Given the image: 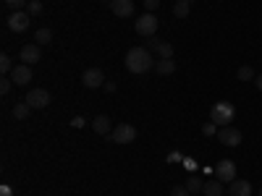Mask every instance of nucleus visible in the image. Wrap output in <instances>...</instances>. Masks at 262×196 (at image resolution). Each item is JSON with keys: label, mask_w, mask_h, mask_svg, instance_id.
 <instances>
[{"label": "nucleus", "mask_w": 262, "mask_h": 196, "mask_svg": "<svg viewBox=\"0 0 262 196\" xmlns=\"http://www.w3.org/2000/svg\"><path fill=\"white\" fill-rule=\"evenodd\" d=\"M233 105L231 102H217V105H212V110H210V120L212 123H217V126H228L231 120H233Z\"/></svg>", "instance_id": "nucleus-2"}, {"label": "nucleus", "mask_w": 262, "mask_h": 196, "mask_svg": "<svg viewBox=\"0 0 262 196\" xmlns=\"http://www.w3.org/2000/svg\"><path fill=\"white\" fill-rule=\"evenodd\" d=\"M189 0H176V6H173V16H179V18H186L189 16Z\"/></svg>", "instance_id": "nucleus-18"}, {"label": "nucleus", "mask_w": 262, "mask_h": 196, "mask_svg": "<svg viewBox=\"0 0 262 196\" xmlns=\"http://www.w3.org/2000/svg\"><path fill=\"white\" fill-rule=\"evenodd\" d=\"M186 188H189V193H200V191L205 188V183H202L200 178H189V181H186Z\"/></svg>", "instance_id": "nucleus-22"}, {"label": "nucleus", "mask_w": 262, "mask_h": 196, "mask_svg": "<svg viewBox=\"0 0 262 196\" xmlns=\"http://www.w3.org/2000/svg\"><path fill=\"white\" fill-rule=\"evenodd\" d=\"M238 79H242V81H254L257 76H254V68H252V65H242V68H238V74H236Z\"/></svg>", "instance_id": "nucleus-21"}, {"label": "nucleus", "mask_w": 262, "mask_h": 196, "mask_svg": "<svg viewBox=\"0 0 262 196\" xmlns=\"http://www.w3.org/2000/svg\"><path fill=\"white\" fill-rule=\"evenodd\" d=\"M158 27H160V18H158L155 13H144V16L137 18V32H139L142 37H155Z\"/></svg>", "instance_id": "nucleus-4"}, {"label": "nucleus", "mask_w": 262, "mask_h": 196, "mask_svg": "<svg viewBox=\"0 0 262 196\" xmlns=\"http://www.w3.org/2000/svg\"><path fill=\"white\" fill-rule=\"evenodd\" d=\"M160 45H163V42L158 39V37H147V50L152 53V50H160Z\"/></svg>", "instance_id": "nucleus-27"}, {"label": "nucleus", "mask_w": 262, "mask_h": 196, "mask_svg": "<svg viewBox=\"0 0 262 196\" xmlns=\"http://www.w3.org/2000/svg\"><path fill=\"white\" fill-rule=\"evenodd\" d=\"M228 193H231V196H252V183L236 178V181L228 183Z\"/></svg>", "instance_id": "nucleus-13"}, {"label": "nucleus", "mask_w": 262, "mask_h": 196, "mask_svg": "<svg viewBox=\"0 0 262 196\" xmlns=\"http://www.w3.org/2000/svg\"><path fill=\"white\" fill-rule=\"evenodd\" d=\"M155 71H158L160 76L176 74V60H173V58H158V60H155Z\"/></svg>", "instance_id": "nucleus-14"}, {"label": "nucleus", "mask_w": 262, "mask_h": 196, "mask_svg": "<svg viewBox=\"0 0 262 196\" xmlns=\"http://www.w3.org/2000/svg\"><path fill=\"white\" fill-rule=\"evenodd\" d=\"M92 128H95V134H100V136H111V118L107 115H97L95 120H92Z\"/></svg>", "instance_id": "nucleus-15"}, {"label": "nucleus", "mask_w": 262, "mask_h": 196, "mask_svg": "<svg viewBox=\"0 0 262 196\" xmlns=\"http://www.w3.org/2000/svg\"><path fill=\"white\" fill-rule=\"evenodd\" d=\"M215 178L221 183H231L236 181V162L233 160H221L215 165Z\"/></svg>", "instance_id": "nucleus-6"}, {"label": "nucleus", "mask_w": 262, "mask_h": 196, "mask_svg": "<svg viewBox=\"0 0 262 196\" xmlns=\"http://www.w3.org/2000/svg\"><path fill=\"white\" fill-rule=\"evenodd\" d=\"M217 141L226 144V146H238L242 144V131L233 128V126H223L221 131H217Z\"/></svg>", "instance_id": "nucleus-7"}, {"label": "nucleus", "mask_w": 262, "mask_h": 196, "mask_svg": "<svg viewBox=\"0 0 262 196\" xmlns=\"http://www.w3.org/2000/svg\"><path fill=\"white\" fill-rule=\"evenodd\" d=\"M8 29L11 32H16V34H21V32H27L29 29V24H32V16L27 13V11H13L11 16H8Z\"/></svg>", "instance_id": "nucleus-5"}, {"label": "nucleus", "mask_w": 262, "mask_h": 196, "mask_svg": "<svg viewBox=\"0 0 262 196\" xmlns=\"http://www.w3.org/2000/svg\"><path fill=\"white\" fill-rule=\"evenodd\" d=\"M158 55H160V58H173V45H170V42H163L160 50H158Z\"/></svg>", "instance_id": "nucleus-26"}, {"label": "nucleus", "mask_w": 262, "mask_h": 196, "mask_svg": "<svg viewBox=\"0 0 262 196\" xmlns=\"http://www.w3.org/2000/svg\"><path fill=\"white\" fill-rule=\"evenodd\" d=\"M259 196H262V188H259Z\"/></svg>", "instance_id": "nucleus-34"}, {"label": "nucleus", "mask_w": 262, "mask_h": 196, "mask_svg": "<svg viewBox=\"0 0 262 196\" xmlns=\"http://www.w3.org/2000/svg\"><path fill=\"white\" fill-rule=\"evenodd\" d=\"M27 13L29 16H39L42 13V3H39V0H29V3H27Z\"/></svg>", "instance_id": "nucleus-24"}, {"label": "nucleus", "mask_w": 262, "mask_h": 196, "mask_svg": "<svg viewBox=\"0 0 262 196\" xmlns=\"http://www.w3.org/2000/svg\"><path fill=\"white\" fill-rule=\"evenodd\" d=\"M202 193H205V196H223V183L217 181V178H212V181H207V183H205Z\"/></svg>", "instance_id": "nucleus-16"}, {"label": "nucleus", "mask_w": 262, "mask_h": 196, "mask_svg": "<svg viewBox=\"0 0 262 196\" xmlns=\"http://www.w3.org/2000/svg\"><path fill=\"white\" fill-rule=\"evenodd\" d=\"M189 3H194V0H189Z\"/></svg>", "instance_id": "nucleus-35"}, {"label": "nucleus", "mask_w": 262, "mask_h": 196, "mask_svg": "<svg viewBox=\"0 0 262 196\" xmlns=\"http://www.w3.org/2000/svg\"><path fill=\"white\" fill-rule=\"evenodd\" d=\"M111 11H113V16H118V18H128V16H134V0H111Z\"/></svg>", "instance_id": "nucleus-10"}, {"label": "nucleus", "mask_w": 262, "mask_h": 196, "mask_svg": "<svg viewBox=\"0 0 262 196\" xmlns=\"http://www.w3.org/2000/svg\"><path fill=\"white\" fill-rule=\"evenodd\" d=\"M170 196H191V193H189V188H186V186H176V188L170 191Z\"/></svg>", "instance_id": "nucleus-29"}, {"label": "nucleus", "mask_w": 262, "mask_h": 196, "mask_svg": "<svg viewBox=\"0 0 262 196\" xmlns=\"http://www.w3.org/2000/svg\"><path fill=\"white\" fill-rule=\"evenodd\" d=\"M81 84L86 89H100V86H105V74L100 68H86L81 74Z\"/></svg>", "instance_id": "nucleus-8"}, {"label": "nucleus", "mask_w": 262, "mask_h": 196, "mask_svg": "<svg viewBox=\"0 0 262 196\" xmlns=\"http://www.w3.org/2000/svg\"><path fill=\"white\" fill-rule=\"evenodd\" d=\"M11 81H13L16 86H27V84L32 81V65H27V63L16 65V68L11 71Z\"/></svg>", "instance_id": "nucleus-11"}, {"label": "nucleus", "mask_w": 262, "mask_h": 196, "mask_svg": "<svg viewBox=\"0 0 262 196\" xmlns=\"http://www.w3.org/2000/svg\"><path fill=\"white\" fill-rule=\"evenodd\" d=\"M223 196H226V193H223ZM228 196H231V193H228Z\"/></svg>", "instance_id": "nucleus-36"}, {"label": "nucleus", "mask_w": 262, "mask_h": 196, "mask_svg": "<svg viewBox=\"0 0 262 196\" xmlns=\"http://www.w3.org/2000/svg\"><path fill=\"white\" fill-rule=\"evenodd\" d=\"M16 68V65H13V60L8 58V55H0V74H3V76H11V71Z\"/></svg>", "instance_id": "nucleus-20"}, {"label": "nucleus", "mask_w": 262, "mask_h": 196, "mask_svg": "<svg viewBox=\"0 0 262 196\" xmlns=\"http://www.w3.org/2000/svg\"><path fill=\"white\" fill-rule=\"evenodd\" d=\"M158 6H160V0H144V8H147V13H152Z\"/></svg>", "instance_id": "nucleus-30"}, {"label": "nucleus", "mask_w": 262, "mask_h": 196, "mask_svg": "<svg viewBox=\"0 0 262 196\" xmlns=\"http://www.w3.org/2000/svg\"><path fill=\"white\" fill-rule=\"evenodd\" d=\"M11 84H13L11 76H6L3 81H0V94H8V92H11Z\"/></svg>", "instance_id": "nucleus-28"}, {"label": "nucleus", "mask_w": 262, "mask_h": 196, "mask_svg": "<svg viewBox=\"0 0 262 196\" xmlns=\"http://www.w3.org/2000/svg\"><path fill=\"white\" fill-rule=\"evenodd\" d=\"M217 131H221V126L212 123V120H207V123L202 126V134H205V136H217Z\"/></svg>", "instance_id": "nucleus-23"}, {"label": "nucleus", "mask_w": 262, "mask_h": 196, "mask_svg": "<svg viewBox=\"0 0 262 196\" xmlns=\"http://www.w3.org/2000/svg\"><path fill=\"white\" fill-rule=\"evenodd\" d=\"M254 84H257V89H259V92H262V74H259V76H257V79H254Z\"/></svg>", "instance_id": "nucleus-32"}, {"label": "nucleus", "mask_w": 262, "mask_h": 196, "mask_svg": "<svg viewBox=\"0 0 262 196\" xmlns=\"http://www.w3.org/2000/svg\"><path fill=\"white\" fill-rule=\"evenodd\" d=\"M123 63H126V68H128L131 74H137V76H142V74H147V71L155 68V58H152V53H149L147 47H131V50L126 53Z\"/></svg>", "instance_id": "nucleus-1"}, {"label": "nucleus", "mask_w": 262, "mask_h": 196, "mask_svg": "<svg viewBox=\"0 0 262 196\" xmlns=\"http://www.w3.org/2000/svg\"><path fill=\"white\" fill-rule=\"evenodd\" d=\"M24 102L32 105V110H42V107L50 105V92H48V89H32Z\"/></svg>", "instance_id": "nucleus-9"}, {"label": "nucleus", "mask_w": 262, "mask_h": 196, "mask_svg": "<svg viewBox=\"0 0 262 196\" xmlns=\"http://www.w3.org/2000/svg\"><path fill=\"white\" fill-rule=\"evenodd\" d=\"M18 58H21V63H27V65L39 63V58H42L39 45H24V47H21V53H18Z\"/></svg>", "instance_id": "nucleus-12"}, {"label": "nucleus", "mask_w": 262, "mask_h": 196, "mask_svg": "<svg viewBox=\"0 0 262 196\" xmlns=\"http://www.w3.org/2000/svg\"><path fill=\"white\" fill-rule=\"evenodd\" d=\"M27 3L29 0H6V6L13 8V11H27Z\"/></svg>", "instance_id": "nucleus-25"}, {"label": "nucleus", "mask_w": 262, "mask_h": 196, "mask_svg": "<svg viewBox=\"0 0 262 196\" xmlns=\"http://www.w3.org/2000/svg\"><path fill=\"white\" fill-rule=\"evenodd\" d=\"M71 126H74V128H81V126H84V118H81V115H79V118H74V120H71Z\"/></svg>", "instance_id": "nucleus-31"}, {"label": "nucleus", "mask_w": 262, "mask_h": 196, "mask_svg": "<svg viewBox=\"0 0 262 196\" xmlns=\"http://www.w3.org/2000/svg\"><path fill=\"white\" fill-rule=\"evenodd\" d=\"M50 39H53V32H50V29H37L34 45H50Z\"/></svg>", "instance_id": "nucleus-19"}, {"label": "nucleus", "mask_w": 262, "mask_h": 196, "mask_svg": "<svg viewBox=\"0 0 262 196\" xmlns=\"http://www.w3.org/2000/svg\"><path fill=\"white\" fill-rule=\"evenodd\" d=\"M29 113H32V105H29V102H16V105H13V118H16V120H27Z\"/></svg>", "instance_id": "nucleus-17"}, {"label": "nucleus", "mask_w": 262, "mask_h": 196, "mask_svg": "<svg viewBox=\"0 0 262 196\" xmlns=\"http://www.w3.org/2000/svg\"><path fill=\"white\" fill-rule=\"evenodd\" d=\"M100 3H111V0H100Z\"/></svg>", "instance_id": "nucleus-33"}, {"label": "nucleus", "mask_w": 262, "mask_h": 196, "mask_svg": "<svg viewBox=\"0 0 262 196\" xmlns=\"http://www.w3.org/2000/svg\"><path fill=\"white\" fill-rule=\"evenodd\" d=\"M107 139L116 141V144H131V141H137V128L131 123H118L111 131V136H107Z\"/></svg>", "instance_id": "nucleus-3"}]
</instances>
